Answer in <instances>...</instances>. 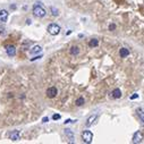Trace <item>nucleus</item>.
Segmentation results:
<instances>
[{
	"label": "nucleus",
	"mask_w": 144,
	"mask_h": 144,
	"mask_svg": "<svg viewBox=\"0 0 144 144\" xmlns=\"http://www.w3.org/2000/svg\"><path fill=\"white\" fill-rule=\"evenodd\" d=\"M33 14H34V16H36V17H44L46 12V9H44L41 5H35L34 7H33Z\"/></svg>",
	"instance_id": "f257e3e1"
},
{
	"label": "nucleus",
	"mask_w": 144,
	"mask_h": 144,
	"mask_svg": "<svg viewBox=\"0 0 144 144\" xmlns=\"http://www.w3.org/2000/svg\"><path fill=\"white\" fill-rule=\"evenodd\" d=\"M48 32H49V34H51V35H57V34H59V32H60V26L54 24V23H52V24H50L49 26H48Z\"/></svg>",
	"instance_id": "f03ea898"
},
{
	"label": "nucleus",
	"mask_w": 144,
	"mask_h": 144,
	"mask_svg": "<svg viewBox=\"0 0 144 144\" xmlns=\"http://www.w3.org/2000/svg\"><path fill=\"white\" fill-rule=\"evenodd\" d=\"M82 138L85 143H91L93 140V134L91 130H84L83 134H82Z\"/></svg>",
	"instance_id": "7ed1b4c3"
},
{
	"label": "nucleus",
	"mask_w": 144,
	"mask_h": 144,
	"mask_svg": "<svg viewBox=\"0 0 144 144\" xmlns=\"http://www.w3.org/2000/svg\"><path fill=\"white\" fill-rule=\"evenodd\" d=\"M46 96H48V98L52 99L58 94V90H57V88H54V86H51V88H49L46 90Z\"/></svg>",
	"instance_id": "20e7f679"
},
{
	"label": "nucleus",
	"mask_w": 144,
	"mask_h": 144,
	"mask_svg": "<svg viewBox=\"0 0 144 144\" xmlns=\"http://www.w3.org/2000/svg\"><path fill=\"white\" fill-rule=\"evenodd\" d=\"M143 140V135L141 132H136L133 135V143H140Z\"/></svg>",
	"instance_id": "39448f33"
},
{
	"label": "nucleus",
	"mask_w": 144,
	"mask_h": 144,
	"mask_svg": "<svg viewBox=\"0 0 144 144\" xmlns=\"http://www.w3.org/2000/svg\"><path fill=\"white\" fill-rule=\"evenodd\" d=\"M6 51H7V54L10 57L15 56L16 54V48L14 46H6Z\"/></svg>",
	"instance_id": "423d86ee"
},
{
	"label": "nucleus",
	"mask_w": 144,
	"mask_h": 144,
	"mask_svg": "<svg viewBox=\"0 0 144 144\" xmlns=\"http://www.w3.org/2000/svg\"><path fill=\"white\" fill-rule=\"evenodd\" d=\"M8 18V12L6 9L0 10V22H7Z\"/></svg>",
	"instance_id": "0eeeda50"
},
{
	"label": "nucleus",
	"mask_w": 144,
	"mask_h": 144,
	"mask_svg": "<svg viewBox=\"0 0 144 144\" xmlns=\"http://www.w3.org/2000/svg\"><path fill=\"white\" fill-rule=\"evenodd\" d=\"M9 138L12 140V141H18V140H20V132H18V130L12 132L9 134Z\"/></svg>",
	"instance_id": "6e6552de"
},
{
	"label": "nucleus",
	"mask_w": 144,
	"mask_h": 144,
	"mask_svg": "<svg viewBox=\"0 0 144 144\" xmlns=\"http://www.w3.org/2000/svg\"><path fill=\"white\" fill-rule=\"evenodd\" d=\"M96 118H98V116H96V115H92L88 120H86V126H88V127L91 126V125H92L93 122H94L95 120H96Z\"/></svg>",
	"instance_id": "1a4fd4ad"
},
{
	"label": "nucleus",
	"mask_w": 144,
	"mask_h": 144,
	"mask_svg": "<svg viewBox=\"0 0 144 144\" xmlns=\"http://www.w3.org/2000/svg\"><path fill=\"white\" fill-rule=\"evenodd\" d=\"M119 54H120V57H122V58H125V57H127L128 54H130V50L126 49V48H122V49H120V51H119Z\"/></svg>",
	"instance_id": "9d476101"
},
{
	"label": "nucleus",
	"mask_w": 144,
	"mask_h": 144,
	"mask_svg": "<svg viewBox=\"0 0 144 144\" xmlns=\"http://www.w3.org/2000/svg\"><path fill=\"white\" fill-rule=\"evenodd\" d=\"M112 96L115 99H120V98H122V92H120L119 88H115V90L112 91Z\"/></svg>",
	"instance_id": "9b49d317"
},
{
	"label": "nucleus",
	"mask_w": 144,
	"mask_h": 144,
	"mask_svg": "<svg viewBox=\"0 0 144 144\" xmlns=\"http://www.w3.org/2000/svg\"><path fill=\"white\" fill-rule=\"evenodd\" d=\"M41 50H42V48L40 46H33V48H32L30 52H31L32 54H38V52H41Z\"/></svg>",
	"instance_id": "f8f14e48"
},
{
	"label": "nucleus",
	"mask_w": 144,
	"mask_h": 144,
	"mask_svg": "<svg viewBox=\"0 0 144 144\" xmlns=\"http://www.w3.org/2000/svg\"><path fill=\"white\" fill-rule=\"evenodd\" d=\"M99 44V41L96 39H92L90 42H88V46H91V48H93V46H98Z\"/></svg>",
	"instance_id": "ddd939ff"
},
{
	"label": "nucleus",
	"mask_w": 144,
	"mask_h": 144,
	"mask_svg": "<svg viewBox=\"0 0 144 144\" xmlns=\"http://www.w3.org/2000/svg\"><path fill=\"white\" fill-rule=\"evenodd\" d=\"M84 102H85V100H84V98H78L77 100H76V106H78V107H81V106L84 104Z\"/></svg>",
	"instance_id": "4468645a"
},
{
	"label": "nucleus",
	"mask_w": 144,
	"mask_h": 144,
	"mask_svg": "<svg viewBox=\"0 0 144 144\" xmlns=\"http://www.w3.org/2000/svg\"><path fill=\"white\" fill-rule=\"evenodd\" d=\"M78 52H80V49H78V46H72L70 48V54H77Z\"/></svg>",
	"instance_id": "2eb2a0df"
},
{
	"label": "nucleus",
	"mask_w": 144,
	"mask_h": 144,
	"mask_svg": "<svg viewBox=\"0 0 144 144\" xmlns=\"http://www.w3.org/2000/svg\"><path fill=\"white\" fill-rule=\"evenodd\" d=\"M137 114H138V117L141 118L142 122L144 124V111L142 109H138V110H137Z\"/></svg>",
	"instance_id": "dca6fc26"
},
{
	"label": "nucleus",
	"mask_w": 144,
	"mask_h": 144,
	"mask_svg": "<svg viewBox=\"0 0 144 144\" xmlns=\"http://www.w3.org/2000/svg\"><path fill=\"white\" fill-rule=\"evenodd\" d=\"M65 133H66V135H67V136H68L70 140L74 138V135H73V133L70 132V130H65Z\"/></svg>",
	"instance_id": "f3484780"
},
{
	"label": "nucleus",
	"mask_w": 144,
	"mask_h": 144,
	"mask_svg": "<svg viewBox=\"0 0 144 144\" xmlns=\"http://www.w3.org/2000/svg\"><path fill=\"white\" fill-rule=\"evenodd\" d=\"M52 119H54V120H58V119H60V115H59V114H54V115L52 116Z\"/></svg>",
	"instance_id": "a211bd4d"
},
{
	"label": "nucleus",
	"mask_w": 144,
	"mask_h": 144,
	"mask_svg": "<svg viewBox=\"0 0 144 144\" xmlns=\"http://www.w3.org/2000/svg\"><path fill=\"white\" fill-rule=\"evenodd\" d=\"M116 28V25L115 24H110L109 25V31H114Z\"/></svg>",
	"instance_id": "6ab92c4d"
},
{
	"label": "nucleus",
	"mask_w": 144,
	"mask_h": 144,
	"mask_svg": "<svg viewBox=\"0 0 144 144\" xmlns=\"http://www.w3.org/2000/svg\"><path fill=\"white\" fill-rule=\"evenodd\" d=\"M137 96H138V94H136V93H135V94H133L132 96H130V99H132V100H134V99H136Z\"/></svg>",
	"instance_id": "aec40b11"
},
{
	"label": "nucleus",
	"mask_w": 144,
	"mask_h": 144,
	"mask_svg": "<svg viewBox=\"0 0 144 144\" xmlns=\"http://www.w3.org/2000/svg\"><path fill=\"white\" fill-rule=\"evenodd\" d=\"M51 10L54 12V16H56V15H58V12H57V10L54 9V8H51Z\"/></svg>",
	"instance_id": "412c9836"
},
{
	"label": "nucleus",
	"mask_w": 144,
	"mask_h": 144,
	"mask_svg": "<svg viewBox=\"0 0 144 144\" xmlns=\"http://www.w3.org/2000/svg\"><path fill=\"white\" fill-rule=\"evenodd\" d=\"M40 58H42V56H38V57H35V58H32L31 60L33 61V60H36V59H40Z\"/></svg>",
	"instance_id": "4be33fe9"
},
{
	"label": "nucleus",
	"mask_w": 144,
	"mask_h": 144,
	"mask_svg": "<svg viewBox=\"0 0 144 144\" xmlns=\"http://www.w3.org/2000/svg\"><path fill=\"white\" fill-rule=\"evenodd\" d=\"M48 120H49V118H48V117H44L43 119H42V122H46Z\"/></svg>",
	"instance_id": "5701e85b"
}]
</instances>
